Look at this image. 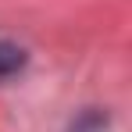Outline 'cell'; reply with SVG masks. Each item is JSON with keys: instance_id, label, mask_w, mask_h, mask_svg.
<instances>
[{"instance_id": "cell-2", "label": "cell", "mask_w": 132, "mask_h": 132, "mask_svg": "<svg viewBox=\"0 0 132 132\" xmlns=\"http://www.w3.org/2000/svg\"><path fill=\"white\" fill-rule=\"evenodd\" d=\"M104 125H107V114H100L96 107H89V111H82L71 121V132H100Z\"/></svg>"}, {"instance_id": "cell-1", "label": "cell", "mask_w": 132, "mask_h": 132, "mask_svg": "<svg viewBox=\"0 0 132 132\" xmlns=\"http://www.w3.org/2000/svg\"><path fill=\"white\" fill-rule=\"evenodd\" d=\"M25 64H29V54H25V46L11 43V39H0V82H7V79H14V75H22Z\"/></svg>"}]
</instances>
